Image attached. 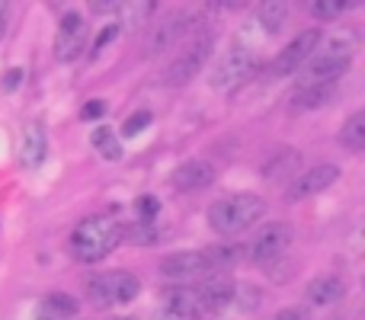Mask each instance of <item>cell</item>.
Wrapping results in <instances>:
<instances>
[{
    "label": "cell",
    "instance_id": "obj_24",
    "mask_svg": "<svg viewBox=\"0 0 365 320\" xmlns=\"http://www.w3.org/2000/svg\"><path fill=\"white\" fill-rule=\"evenodd\" d=\"M259 23L269 32H279L282 23H289V4H263L259 6Z\"/></svg>",
    "mask_w": 365,
    "mask_h": 320
},
{
    "label": "cell",
    "instance_id": "obj_7",
    "mask_svg": "<svg viewBox=\"0 0 365 320\" xmlns=\"http://www.w3.org/2000/svg\"><path fill=\"white\" fill-rule=\"evenodd\" d=\"M83 45H87V23L77 13H64L55 38V58L58 61H74L83 55Z\"/></svg>",
    "mask_w": 365,
    "mask_h": 320
},
{
    "label": "cell",
    "instance_id": "obj_20",
    "mask_svg": "<svg viewBox=\"0 0 365 320\" xmlns=\"http://www.w3.org/2000/svg\"><path fill=\"white\" fill-rule=\"evenodd\" d=\"M330 100H334V87H304L295 93L292 106L295 109H321V106H327Z\"/></svg>",
    "mask_w": 365,
    "mask_h": 320
},
{
    "label": "cell",
    "instance_id": "obj_33",
    "mask_svg": "<svg viewBox=\"0 0 365 320\" xmlns=\"http://www.w3.org/2000/svg\"><path fill=\"white\" fill-rule=\"evenodd\" d=\"M276 320H311V314L304 308H285L276 314Z\"/></svg>",
    "mask_w": 365,
    "mask_h": 320
},
{
    "label": "cell",
    "instance_id": "obj_37",
    "mask_svg": "<svg viewBox=\"0 0 365 320\" xmlns=\"http://www.w3.org/2000/svg\"><path fill=\"white\" fill-rule=\"evenodd\" d=\"M158 320H180V317H177V314H170V311H164V314H160Z\"/></svg>",
    "mask_w": 365,
    "mask_h": 320
},
{
    "label": "cell",
    "instance_id": "obj_19",
    "mask_svg": "<svg viewBox=\"0 0 365 320\" xmlns=\"http://www.w3.org/2000/svg\"><path fill=\"white\" fill-rule=\"evenodd\" d=\"M77 311H81L77 298L74 295H64V291H51V295L45 298V304H42V314H48V317H55V320L74 317Z\"/></svg>",
    "mask_w": 365,
    "mask_h": 320
},
{
    "label": "cell",
    "instance_id": "obj_11",
    "mask_svg": "<svg viewBox=\"0 0 365 320\" xmlns=\"http://www.w3.org/2000/svg\"><path fill=\"white\" fill-rule=\"evenodd\" d=\"M202 272H208L202 250H195V253H170V257L160 259V276H167V279H192V276H202Z\"/></svg>",
    "mask_w": 365,
    "mask_h": 320
},
{
    "label": "cell",
    "instance_id": "obj_3",
    "mask_svg": "<svg viewBox=\"0 0 365 320\" xmlns=\"http://www.w3.org/2000/svg\"><path fill=\"white\" fill-rule=\"evenodd\" d=\"M292 237H295V231H292L289 224H282V221H272V224H266L263 231H259L257 237L250 240L247 253H250V259L257 266H269V263H276V259L285 257V250L292 247Z\"/></svg>",
    "mask_w": 365,
    "mask_h": 320
},
{
    "label": "cell",
    "instance_id": "obj_35",
    "mask_svg": "<svg viewBox=\"0 0 365 320\" xmlns=\"http://www.w3.org/2000/svg\"><path fill=\"white\" fill-rule=\"evenodd\" d=\"M6 16H10V13H6V4H0V38H4V32H6Z\"/></svg>",
    "mask_w": 365,
    "mask_h": 320
},
{
    "label": "cell",
    "instance_id": "obj_8",
    "mask_svg": "<svg viewBox=\"0 0 365 320\" xmlns=\"http://www.w3.org/2000/svg\"><path fill=\"white\" fill-rule=\"evenodd\" d=\"M349 71V61H340V58H327V55H317L304 61V74L298 81V90L304 87H334L343 74Z\"/></svg>",
    "mask_w": 365,
    "mask_h": 320
},
{
    "label": "cell",
    "instance_id": "obj_15",
    "mask_svg": "<svg viewBox=\"0 0 365 320\" xmlns=\"http://www.w3.org/2000/svg\"><path fill=\"white\" fill-rule=\"evenodd\" d=\"M167 311L177 314L180 320H199L202 301L195 295V289H173V291H167Z\"/></svg>",
    "mask_w": 365,
    "mask_h": 320
},
{
    "label": "cell",
    "instance_id": "obj_30",
    "mask_svg": "<svg viewBox=\"0 0 365 320\" xmlns=\"http://www.w3.org/2000/svg\"><path fill=\"white\" fill-rule=\"evenodd\" d=\"M135 208H138V215H141V221H151L154 215L160 212V202L154 199V195H141L138 202H135Z\"/></svg>",
    "mask_w": 365,
    "mask_h": 320
},
{
    "label": "cell",
    "instance_id": "obj_21",
    "mask_svg": "<svg viewBox=\"0 0 365 320\" xmlns=\"http://www.w3.org/2000/svg\"><path fill=\"white\" fill-rule=\"evenodd\" d=\"M122 240H128L135 247H154L160 240V227H154L151 221H141V224L122 227Z\"/></svg>",
    "mask_w": 365,
    "mask_h": 320
},
{
    "label": "cell",
    "instance_id": "obj_1",
    "mask_svg": "<svg viewBox=\"0 0 365 320\" xmlns=\"http://www.w3.org/2000/svg\"><path fill=\"white\" fill-rule=\"evenodd\" d=\"M119 244H122V224L106 218V215L81 221L74 227V234H71V250H74V257L81 263H100Z\"/></svg>",
    "mask_w": 365,
    "mask_h": 320
},
{
    "label": "cell",
    "instance_id": "obj_9",
    "mask_svg": "<svg viewBox=\"0 0 365 320\" xmlns=\"http://www.w3.org/2000/svg\"><path fill=\"white\" fill-rule=\"evenodd\" d=\"M253 55L247 48H231L225 58L218 61V68L212 71V87H234L237 81H244L247 74H253Z\"/></svg>",
    "mask_w": 365,
    "mask_h": 320
},
{
    "label": "cell",
    "instance_id": "obj_31",
    "mask_svg": "<svg viewBox=\"0 0 365 320\" xmlns=\"http://www.w3.org/2000/svg\"><path fill=\"white\" fill-rule=\"evenodd\" d=\"M115 36H119V26H115V23H109L106 29H103L100 36H96V45H93V51H103V48H106L109 42H113Z\"/></svg>",
    "mask_w": 365,
    "mask_h": 320
},
{
    "label": "cell",
    "instance_id": "obj_25",
    "mask_svg": "<svg viewBox=\"0 0 365 320\" xmlns=\"http://www.w3.org/2000/svg\"><path fill=\"white\" fill-rule=\"evenodd\" d=\"M356 51V38L349 36V32H343V36H330L327 38V48L321 51V55L327 58H340V61H349Z\"/></svg>",
    "mask_w": 365,
    "mask_h": 320
},
{
    "label": "cell",
    "instance_id": "obj_38",
    "mask_svg": "<svg viewBox=\"0 0 365 320\" xmlns=\"http://www.w3.org/2000/svg\"><path fill=\"white\" fill-rule=\"evenodd\" d=\"M113 320H132V317H113Z\"/></svg>",
    "mask_w": 365,
    "mask_h": 320
},
{
    "label": "cell",
    "instance_id": "obj_23",
    "mask_svg": "<svg viewBox=\"0 0 365 320\" xmlns=\"http://www.w3.org/2000/svg\"><path fill=\"white\" fill-rule=\"evenodd\" d=\"M340 145L349 148V151H362V148H365V113H356L353 119L343 125Z\"/></svg>",
    "mask_w": 365,
    "mask_h": 320
},
{
    "label": "cell",
    "instance_id": "obj_2",
    "mask_svg": "<svg viewBox=\"0 0 365 320\" xmlns=\"http://www.w3.org/2000/svg\"><path fill=\"white\" fill-rule=\"evenodd\" d=\"M266 215V202L259 195H231V199H221L208 208V224L218 234H240L250 224H257Z\"/></svg>",
    "mask_w": 365,
    "mask_h": 320
},
{
    "label": "cell",
    "instance_id": "obj_32",
    "mask_svg": "<svg viewBox=\"0 0 365 320\" xmlns=\"http://www.w3.org/2000/svg\"><path fill=\"white\" fill-rule=\"evenodd\" d=\"M103 113H106V103H100V100H90L87 106L81 109V115H83V119H100Z\"/></svg>",
    "mask_w": 365,
    "mask_h": 320
},
{
    "label": "cell",
    "instance_id": "obj_36",
    "mask_svg": "<svg viewBox=\"0 0 365 320\" xmlns=\"http://www.w3.org/2000/svg\"><path fill=\"white\" fill-rule=\"evenodd\" d=\"M115 4H93V13H113Z\"/></svg>",
    "mask_w": 365,
    "mask_h": 320
},
{
    "label": "cell",
    "instance_id": "obj_29",
    "mask_svg": "<svg viewBox=\"0 0 365 320\" xmlns=\"http://www.w3.org/2000/svg\"><path fill=\"white\" fill-rule=\"evenodd\" d=\"M87 295H90V301H93L96 308H109V298H106V289H103L100 276L90 279V282H87Z\"/></svg>",
    "mask_w": 365,
    "mask_h": 320
},
{
    "label": "cell",
    "instance_id": "obj_16",
    "mask_svg": "<svg viewBox=\"0 0 365 320\" xmlns=\"http://www.w3.org/2000/svg\"><path fill=\"white\" fill-rule=\"evenodd\" d=\"M298 167H302V154L298 151H282V154H276L269 163H263V170H259V176L263 180H269V182H276V180H295L298 176Z\"/></svg>",
    "mask_w": 365,
    "mask_h": 320
},
{
    "label": "cell",
    "instance_id": "obj_34",
    "mask_svg": "<svg viewBox=\"0 0 365 320\" xmlns=\"http://www.w3.org/2000/svg\"><path fill=\"white\" fill-rule=\"evenodd\" d=\"M19 81H23V71H19V68H13L10 74L4 77V90H16V87H19Z\"/></svg>",
    "mask_w": 365,
    "mask_h": 320
},
{
    "label": "cell",
    "instance_id": "obj_6",
    "mask_svg": "<svg viewBox=\"0 0 365 320\" xmlns=\"http://www.w3.org/2000/svg\"><path fill=\"white\" fill-rule=\"evenodd\" d=\"M317 45H321V29H317V26L314 29L298 32V36L289 42V48H282L279 51V58L272 61V74L285 77V74H292V71H298L311 55H314Z\"/></svg>",
    "mask_w": 365,
    "mask_h": 320
},
{
    "label": "cell",
    "instance_id": "obj_4",
    "mask_svg": "<svg viewBox=\"0 0 365 320\" xmlns=\"http://www.w3.org/2000/svg\"><path fill=\"white\" fill-rule=\"evenodd\" d=\"M208 51H212V36H202V38H195V42H189L186 48L173 58L170 68H167L164 83L167 87H182V83H189L202 68H205Z\"/></svg>",
    "mask_w": 365,
    "mask_h": 320
},
{
    "label": "cell",
    "instance_id": "obj_13",
    "mask_svg": "<svg viewBox=\"0 0 365 320\" xmlns=\"http://www.w3.org/2000/svg\"><path fill=\"white\" fill-rule=\"evenodd\" d=\"M103 289H106L109 304H128L135 301V295L141 291V282L132 276V272H109V276H100Z\"/></svg>",
    "mask_w": 365,
    "mask_h": 320
},
{
    "label": "cell",
    "instance_id": "obj_27",
    "mask_svg": "<svg viewBox=\"0 0 365 320\" xmlns=\"http://www.w3.org/2000/svg\"><path fill=\"white\" fill-rule=\"evenodd\" d=\"M353 4H340V0H317V4H311V13H314L317 19H324V23H330V19H336L343 10H349Z\"/></svg>",
    "mask_w": 365,
    "mask_h": 320
},
{
    "label": "cell",
    "instance_id": "obj_18",
    "mask_svg": "<svg viewBox=\"0 0 365 320\" xmlns=\"http://www.w3.org/2000/svg\"><path fill=\"white\" fill-rule=\"evenodd\" d=\"M186 23H189V19H182V16H170L167 23H160L158 32L151 36V55H158V51L170 48L173 42H180L182 32H186Z\"/></svg>",
    "mask_w": 365,
    "mask_h": 320
},
{
    "label": "cell",
    "instance_id": "obj_26",
    "mask_svg": "<svg viewBox=\"0 0 365 320\" xmlns=\"http://www.w3.org/2000/svg\"><path fill=\"white\" fill-rule=\"evenodd\" d=\"M93 145H96V151H100L106 160H119V158H122V148H119V141H115V135L109 132L106 125H103V128H96V132H93Z\"/></svg>",
    "mask_w": 365,
    "mask_h": 320
},
{
    "label": "cell",
    "instance_id": "obj_14",
    "mask_svg": "<svg viewBox=\"0 0 365 320\" xmlns=\"http://www.w3.org/2000/svg\"><path fill=\"white\" fill-rule=\"evenodd\" d=\"M343 282L334 276H321L314 279V282L304 289V298H308V304H314V308H334L336 301L343 298Z\"/></svg>",
    "mask_w": 365,
    "mask_h": 320
},
{
    "label": "cell",
    "instance_id": "obj_12",
    "mask_svg": "<svg viewBox=\"0 0 365 320\" xmlns=\"http://www.w3.org/2000/svg\"><path fill=\"white\" fill-rule=\"evenodd\" d=\"M234 289L237 285L227 282V279H208V282H202V289H195V295L202 301V314L205 311H225L227 304H234Z\"/></svg>",
    "mask_w": 365,
    "mask_h": 320
},
{
    "label": "cell",
    "instance_id": "obj_28",
    "mask_svg": "<svg viewBox=\"0 0 365 320\" xmlns=\"http://www.w3.org/2000/svg\"><path fill=\"white\" fill-rule=\"evenodd\" d=\"M148 125H151V113H135V115H128L125 119L122 135H125V138H135V135H141Z\"/></svg>",
    "mask_w": 365,
    "mask_h": 320
},
{
    "label": "cell",
    "instance_id": "obj_10",
    "mask_svg": "<svg viewBox=\"0 0 365 320\" xmlns=\"http://www.w3.org/2000/svg\"><path fill=\"white\" fill-rule=\"evenodd\" d=\"M215 180V167L205 160H186L182 167L173 170V189L177 192H195V189H205Z\"/></svg>",
    "mask_w": 365,
    "mask_h": 320
},
{
    "label": "cell",
    "instance_id": "obj_17",
    "mask_svg": "<svg viewBox=\"0 0 365 320\" xmlns=\"http://www.w3.org/2000/svg\"><path fill=\"white\" fill-rule=\"evenodd\" d=\"M45 158V132L38 125H32L29 132L23 135V148H19V163H23L26 170L38 167Z\"/></svg>",
    "mask_w": 365,
    "mask_h": 320
},
{
    "label": "cell",
    "instance_id": "obj_22",
    "mask_svg": "<svg viewBox=\"0 0 365 320\" xmlns=\"http://www.w3.org/2000/svg\"><path fill=\"white\" fill-rule=\"evenodd\" d=\"M240 247H215V250H202L205 257V269L215 272V269H227V266L240 263Z\"/></svg>",
    "mask_w": 365,
    "mask_h": 320
},
{
    "label": "cell",
    "instance_id": "obj_5",
    "mask_svg": "<svg viewBox=\"0 0 365 320\" xmlns=\"http://www.w3.org/2000/svg\"><path fill=\"white\" fill-rule=\"evenodd\" d=\"M336 180H340V167H334V163H317L314 170H308V173H298L295 180L285 186V199H289V202L311 199V195L330 189Z\"/></svg>",
    "mask_w": 365,
    "mask_h": 320
}]
</instances>
